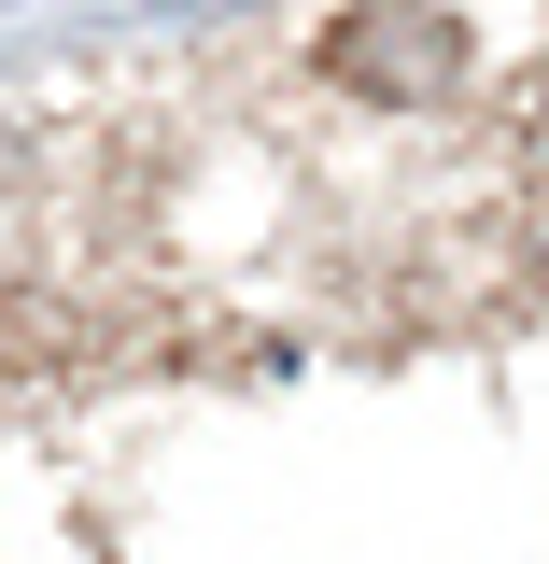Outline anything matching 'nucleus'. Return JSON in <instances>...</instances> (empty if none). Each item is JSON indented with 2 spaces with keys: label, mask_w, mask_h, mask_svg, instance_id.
<instances>
[{
  "label": "nucleus",
  "mask_w": 549,
  "mask_h": 564,
  "mask_svg": "<svg viewBox=\"0 0 549 564\" xmlns=\"http://www.w3.org/2000/svg\"><path fill=\"white\" fill-rule=\"evenodd\" d=\"M325 70H339L352 99H437L451 70H465V14H437V0H366L325 29Z\"/></svg>",
  "instance_id": "obj_1"
}]
</instances>
